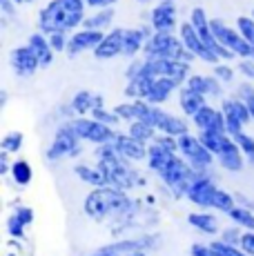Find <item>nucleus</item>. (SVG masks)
<instances>
[{
  "label": "nucleus",
  "instance_id": "nucleus-1",
  "mask_svg": "<svg viewBox=\"0 0 254 256\" xmlns=\"http://www.w3.org/2000/svg\"><path fill=\"white\" fill-rule=\"evenodd\" d=\"M145 198H132L127 192L116 190V187H94L90 194L82 198V214L94 223H105V220H114L125 214H140L148 208Z\"/></svg>",
  "mask_w": 254,
  "mask_h": 256
},
{
  "label": "nucleus",
  "instance_id": "nucleus-2",
  "mask_svg": "<svg viewBox=\"0 0 254 256\" xmlns=\"http://www.w3.org/2000/svg\"><path fill=\"white\" fill-rule=\"evenodd\" d=\"M82 154V140L72 120H62L54 130V138L45 150L47 163H60L65 158H78Z\"/></svg>",
  "mask_w": 254,
  "mask_h": 256
},
{
  "label": "nucleus",
  "instance_id": "nucleus-3",
  "mask_svg": "<svg viewBox=\"0 0 254 256\" xmlns=\"http://www.w3.org/2000/svg\"><path fill=\"white\" fill-rule=\"evenodd\" d=\"M178 154L188 160L194 170L198 172L201 176L212 174V165L216 160V156L203 145V140L198 138V134H183L178 138Z\"/></svg>",
  "mask_w": 254,
  "mask_h": 256
},
{
  "label": "nucleus",
  "instance_id": "nucleus-4",
  "mask_svg": "<svg viewBox=\"0 0 254 256\" xmlns=\"http://www.w3.org/2000/svg\"><path fill=\"white\" fill-rule=\"evenodd\" d=\"M74 127L80 136L82 142H90V145H102V142H114L116 136H118V130L116 127H110L105 122L96 120L92 116H76Z\"/></svg>",
  "mask_w": 254,
  "mask_h": 256
},
{
  "label": "nucleus",
  "instance_id": "nucleus-5",
  "mask_svg": "<svg viewBox=\"0 0 254 256\" xmlns=\"http://www.w3.org/2000/svg\"><path fill=\"white\" fill-rule=\"evenodd\" d=\"M212 32H214V36L218 38L221 45H226L230 52L236 54V58H250L254 54V45H250V42L241 36V32H238L236 27H230L221 18H212Z\"/></svg>",
  "mask_w": 254,
  "mask_h": 256
},
{
  "label": "nucleus",
  "instance_id": "nucleus-6",
  "mask_svg": "<svg viewBox=\"0 0 254 256\" xmlns=\"http://www.w3.org/2000/svg\"><path fill=\"white\" fill-rule=\"evenodd\" d=\"M178 36H180V40L185 42V47L192 49V52L196 54L198 60H203L205 65H216V62H221V58L216 56V52H214V49L210 47L201 36H198V32L194 29V24L190 20L188 22H180Z\"/></svg>",
  "mask_w": 254,
  "mask_h": 256
},
{
  "label": "nucleus",
  "instance_id": "nucleus-7",
  "mask_svg": "<svg viewBox=\"0 0 254 256\" xmlns=\"http://www.w3.org/2000/svg\"><path fill=\"white\" fill-rule=\"evenodd\" d=\"M9 67H12V72L20 78H29L38 70H42L40 60H38V56L34 54V49L29 45H18L9 52Z\"/></svg>",
  "mask_w": 254,
  "mask_h": 256
},
{
  "label": "nucleus",
  "instance_id": "nucleus-8",
  "mask_svg": "<svg viewBox=\"0 0 254 256\" xmlns=\"http://www.w3.org/2000/svg\"><path fill=\"white\" fill-rule=\"evenodd\" d=\"M105 32H98V29H76V32L70 34V42H67V52L65 56L67 58H76L85 52H94L98 47V42L102 40Z\"/></svg>",
  "mask_w": 254,
  "mask_h": 256
},
{
  "label": "nucleus",
  "instance_id": "nucleus-9",
  "mask_svg": "<svg viewBox=\"0 0 254 256\" xmlns=\"http://www.w3.org/2000/svg\"><path fill=\"white\" fill-rule=\"evenodd\" d=\"M150 22H152L154 32H168L176 34L178 24V7L176 2H156L154 9L150 12Z\"/></svg>",
  "mask_w": 254,
  "mask_h": 256
},
{
  "label": "nucleus",
  "instance_id": "nucleus-10",
  "mask_svg": "<svg viewBox=\"0 0 254 256\" xmlns=\"http://www.w3.org/2000/svg\"><path fill=\"white\" fill-rule=\"evenodd\" d=\"M216 163L221 165V170L230 172V174H238V172H243V167H246V154L241 152V147H238L236 138H232V136H226V140H223V147L221 152L216 154Z\"/></svg>",
  "mask_w": 254,
  "mask_h": 256
},
{
  "label": "nucleus",
  "instance_id": "nucleus-11",
  "mask_svg": "<svg viewBox=\"0 0 254 256\" xmlns=\"http://www.w3.org/2000/svg\"><path fill=\"white\" fill-rule=\"evenodd\" d=\"M216 190H218V185H216V180L212 178V174L198 176V178L190 185L185 198H188L196 210H210V205H212V196H214Z\"/></svg>",
  "mask_w": 254,
  "mask_h": 256
},
{
  "label": "nucleus",
  "instance_id": "nucleus-12",
  "mask_svg": "<svg viewBox=\"0 0 254 256\" xmlns=\"http://www.w3.org/2000/svg\"><path fill=\"white\" fill-rule=\"evenodd\" d=\"M123 42H125V27H112L110 32H105L98 47L94 49L96 60H112L116 56H123Z\"/></svg>",
  "mask_w": 254,
  "mask_h": 256
},
{
  "label": "nucleus",
  "instance_id": "nucleus-13",
  "mask_svg": "<svg viewBox=\"0 0 254 256\" xmlns=\"http://www.w3.org/2000/svg\"><path fill=\"white\" fill-rule=\"evenodd\" d=\"M154 127L160 134H170L180 138L183 134H190V120L185 116H176L172 112L163 110V107H156V118H154Z\"/></svg>",
  "mask_w": 254,
  "mask_h": 256
},
{
  "label": "nucleus",
  "instance_id": "nucleus-14",
  "mask_svg": "<svg viewBox=\"0 0 254 256\" xmlns=\"http://www.w3.org/2000/svg\"><path fill=\"white\" fill-rule=\"evenodd\" d=\"M192 125L198 132L203 130H214V132H228L226 130V114L221 107H212V105H203L192 118Z\"/></svg>",
  "mask_w": 254,
  "mask_h": 256
},
{
  "label": "nucleus",
  "instance_id": "nucleus-15",
  "mask_svg": "<svg viewBox=\"0 0 254 256\" xmlns=\"http://www.w3.org/2000/svg\"><path fill=\"white\" fill-rule=\"evenodd\" d=\"M150 156H148V160H145V165H148V170L152 172L154 176H163L165 172L170 170V165L174 163V158L178 156V152H174V150H168V147H163V145H158V142H150Z\"/></svg>",
  "mask_w": 254,
  "mask_h": 256
},
{
  "label": "nucleus",
  "instance_id": "nucleus-16",
  "mask_svg": "<svg viewBox=\"0 0 254 256\" xmlns=\"http://www.w3.org/2000/svg\"><path fill=\"white\" fill-rule=\"evenodd\" d=\"M114 145H116V150H118L127 160H132V163H145V160H148V156H150V150H148L150 145L136 140L134 136H130L127 132H118Z\"/></svg>",
  "mask_w": 254,
  "mask_h": 256
},
{
  "label": "nucleus",
  "instance_id": "nucleus-17",
  "mask_svg": "<svg viewBox=\"0 0 254 256\" xmlns=\"http://www.w3.org/2000/svg\"><path fill=\"white\" fill-rule=\"evenodd\" d=\"M188 223L192 230L201 232L205 236H216L221 234V228H218V216L212 214V210H196L188 214Z\"/></svg>",
  "mask_w": 254,
  "mask_h": 256
},
{
  "label": "nucleus",
  "instance_id": "nucleus-18",
  "mask_svg": "<svg viewBox=\"0 0 254 256\" xmlns=\"http://www.w3.org/2000/svg\"><path fill=\"white\" fill-rule=\"evenodd\" d=\"M27 45L34 49V54L38 56V60H40V67L42 70H47V67L54 65V58H56V52L52 49L50 45V36L47 34H42L40 29H36V32L32 34V36L27 38Z\"/></svg>",
  "mask_w": 254,
  "mask_h": 256
},
{
  "label": "nucleus",
  "instance_id": "nucleus-19",
  "mask_svg": "<svg viewBox=\"0 0 254 256\" xmlns=\"http://www.w3.org/2000/svg\"><path fill=\"white\" fill-rule=\"evenodd\" d=\"M60 16H62V2L60 0H50V2L38 12V29H40L42 34H47V36L58 32Z\"/></svg>",
  "mask_w": 254,
  "mask_h": 256
},
{
  "label": "nucleus",
  "instance_id": "nucleus-20",
  "mask_svg": "<svg viewBox=\"0 0 254 256\" xmlns=\"http://www.w3.org/2000/svg\"><path fill=\"white\" fill-rule=\"evenodd\" d=\"M178 90H180V87L176 85V80H172L170 76H158V78H154L148 100L152 102V105H160V107H163L165 102L170 100V96H172L174 92H178Z\"/></svg>",
  "mask_w": 254,
  "mask_h": 256
},
{
  "label": "nucleus",
  "instance_id": "nucleus-21",
  "mask_svg": "<svg viewBox=\"0 0 254 256\" xmlns=\"http://www.w3.org/2000/svg\"><path fill=\"white\" fill-rule=\"evenodd\" d=\"M74 174L80 183H85L90 187H107V174L98 163L96 165L78 163V165H74Z\"/></svg>",
  "mask_w": 254,
  "mask_h": 256
},
{
  "label": "nucleus",
  "instance_id": "nucleus-22",
  "mask_svg": "<svg viewBox=\"0 0 254 256\" xmlns=\"http://www.w3.org/2000/svg\"><path fill=\"white\" fill-rule=\"evenodd\" d=\"M114 18H116V9L114 7H105V9H94L92 14H87L85 20L80 27L85 29H98V32H110L114 27Z\"/></svg>",
  "mask_w": 254,
  "mask_h": 256
},
{
  "label": "nucleus",
  "instance_id": "nucleus-23",
  "mask_svg": "<svg viewBox=\"0 0 254 256\" xmlns=\"http://www.w3.org/2000/svg\"><path fill=\"white\" fill-rule=\"evenodd\" d=\"M203 105H208V96L190 90V87H185V85L178 90V107H180V112H183L185 116L192 118Z\"/></svg>",
  "mask_w": 254,
  "mask_h": 256
},
{
  "label": "nucleus",
  "instance_id": "nucleus-24",
  "mask_svg": "<svg viewBox=\"0 0 254 256\" xmlns=\"http://www.w3.org/2000/svg\"><path fill=\"white\" fill-rule=\"evenodd\" d=\"M152 82H154V76H150V74H140V76L132 78V80H127L125 85V98L127 100H138V98H145L148 100L150 96V90H152Z\"/></svg>",
  "mask_w": 254,
  "mask_h": 256
},
{
  "label": "nucleus",
  "instance_id": "nucleus-25",
  "mask_svg": "<svg viewBox=\"0 0 254 256\" xmlns=\"http://www.w3.org/2000/svg\"><path fill=\"white\" fill-rule=\"evenodd\" d=\"M218 107L223 110V114H226V116L238 118L243 125H250V122H252L250 110H248V105L236 96V94H234V96H223L221 98V105H218Z\"/></svg>",
  "mask_w": 254,
  "mask_h": 256
},
{
  "label": "nucleus",
  "instance_id": "nucleus-26",
  "mask_svg": "<svg viewBox=\"0 0 254 256\" xmlns=\"http://www.w3.org/2000/svg\"><path fill=\"white\" fill-rule=\"evenodd\" d=\"M148 42L143 29L140 27H127L125 29V42H123V56L125 58H136L138 54H143V47Z\"/></svg>",
  "mask_w": 254,
  "mask_h": 256
},
{
  "label": "nucleus",
  "instance_id": "nucleus-27",
  "mask_svg": "<svg viewBox=\"0 0 254 256\" xmlns=\"http://www.w3.org/2000/svg\"><path fill=\"white\" fill-rule=\"evenodd\" d=\"M9 176H12L14 185H16L18 190H22V187L32 185V180H34V167L25 158H16V160H14V165H12V174H9Z\"/></svg>",
  "mask_w": 254,
  "mask_h": 256
},
{
  "label": "nucleus",
  "instance_id": "nucleus-28",
  "mask_svg": "<svg viewBox=\"0 0 254 256\" xmlns=\"http://www.w3.org/2000/svg\"><path fill=\"white\" fill-rule=\"evenodd\" d=\"M127 134L134 136L136 140L145 142V145H150V142L156 138L158 130H156L154 125H150V122H145V120H132V122H127Z\"/></svg>",
  "mask_w": 254,
  "mask_h": 256
},
{
  "label": "nucleus",
  "instance_id": "nucleus-29",
  "mask_svg": "<svg viewBox=\"0 0 254 256\" xmlns=\"http://www.w3.org/2000/svg\"><path fill=\"white\" fill-rule=\"evenodd\" d=\"M94 94H96V92L80 90V92H76L74 96L70 98V102H72V107H74L76 116H87V114H92V110H94Z\"/></svg>",
  "mask_w": 254,
  "mask_h": 256
},
{
  "label": "nucleus",
  "instance_id": "nucleus-30",
  "mask_svg": "<svg viewBox=\"0 0 254 256\" xmlns=\"http://www.w3.org/2000/svg\"><path fill=\"white\" fill-rule=\"evenodd\" d=\"M226 216L230 218V223L238 225V228H243V230H254V210H250V208L236 205V208H232Z\"/></svg>",
  "mask_w": 254,
  "mask_h": 256
},
{
  "label": "nucleus",
  "instance_id": "nucleus-31",
  "mask_svg": "<svg viewBox=\"0 0 254 256\" xmlns=\"http://www.w3.org/2000/svg\"><path fill=\"white\" fill-rule=\"evenodd\" d=\"M22 145H25V134L22 132H9L0 140V150L9 152V154H18L22 150Z\"/></svg>",
  "mask_w": 254,
  "mask_h": 256
},
{
  "label": "nucleus",
  "instance_id": "nucleus-32",
  "mask_svg": "<svg viewBox=\"0 0 254 256\" xmlns=\"http://www.w3.org/2000/svg\"><path fill=\"white\" fill-rule=\"evenodd\" d=\"M212 74L223 82V85H232V82L236 80L238 72H236V67H232L228 60H221V62H216V65H212Z\"/></svg>",
  "mask_w": 254,
  "mask_h": 256
},
{
  "label": "nucleus",
  "instance_id": "nucleus-33",
  "mask_svg": "<svg viewBox=\"0 0 254 256\" xmlns=\"http://www.w3.org/2000/svg\"><path fill=\"white\" fill-rule=\"evenodd\" d=\"M234 94H236V96L248 105L250 116H252V122H254V82L252 80H241L236 85V90H234Z\"/></svg>",
  "mask_w": 254,
  "mask_h": 256
},
{
  "label": "nucleus",
  "instance_id": "nucleus-34",
  "mask_svg": "<svg viewBox=\"0 0 254 256\" xmlns=\"http://www.w3.org/2000/svg\"><path fill=\"white\" fill-rule=\"evenodd\" d=\"M185 87H190V90L203 94V96H208L210 92V74H190L188 82H185Z\"/></svg>",
  "mask_w": 254,
  "mask_h": 256
},
{
  "label": "nucleus",
  "instance_id": "nucleus-35",
  "mask_svg": "<svg viewBox=\"0 0 254 256\" xmlns=\"http://www.w3.org/2000/svg\"><path fill=\"white\" fill-rule=\"evenodd\" d=\"M90 116L96 118V120H100V122H105V125H110V127H118L120 122H123L114 110H107V107H96V110H92Z\"/></svg>",
  "mask_w": 254,
  "mask_h": 256
},
{
  "label": "nucleus",
  "instance_id": "nucleus-36",
  "mask_svg": "<svg viewBox=\"0 0 254 256\" xmlns=\"http://www.w3.org/2000/svg\"><path fill=\"white\" fill-rule=\"evenodd\" d=\"M7 234L12 236V238H16V240H25L27 238V225L22 223L16 214H12L7 218Z\"/></svg>",
  "mask_w": 254,
  "mask_h": 256
},
{
  "label": "nucleus",
  "instance_id": "nucleus-37",
  "mask_svg": "<svg viewBox=\"0 0 254 256\" xmlns=\"http://www.w3.org/2000/svg\"><path fill=\"white\" fill-rule=\"evenodd\" d=\"M234 27L241 32V36L246 38L250 45H254V18H252V14L250 16H238L236 22H234Z\"/></svg>",
  "mask_w": 254,
  "mask_h": 256
},
{
  "label": "nucleus",
  "instance_id": "nucleus-38",
  "mask_svg": "<svg viewBox=\"0 0 254 256\" xmlns=\"http://www.w3.org/2000/svg\"><path fill=\"white\" fill-rule=\"evenodd\" d=\"M238 142V147H241V152L246 154V160L250 165H254V136L248 134V132H241L238 136H234Z\"/></svg>",
  "mask_w": 254,
  "mask_h": 256
},
{
  "label": "nucleus",
  "instance_id": "nucleus-39",
  "mask_svg": "<svg viewBox=\"0 0 254 256\" xmlns=\"http://www.w3.org/2000/svg\"><path fill=\"white\" fill-rule=\"evenodd\" d=\"M138 238H140V250H145V252H156L163 245V236L158 232H143L138 234Z\"/></svg>",
  "mask_w": 254,
  "mask_h": 256
},
{
  "label": "nucleus",
  "instance_id": "nucleus-40",
  "mask_svg": "<svg viewBox=\"0 0 254 256\" xmlns=\"http://www.w3.org/2000/svg\"><path fill=\"white\" fill-rule=\"evenodd\" d=\"M112 110L118 114V118L123 122H132V120H136V105H134V100H125V102H118V105H114Z\"/></svg>",
  "mask_w": 254,
  "mask_h": 256
},
{
  "label": "nucleus",
  "instance_id": "nucleus-41",
  "mask_svg": "<svg viewBox=\"0 0 254 256\" xmlns=\"http://www.w3.org/2000/svg\"><path fill=\"white\" fill-rule=\"evenodd\" d=\"M212 248L216 250L221 256H250V254L243 252L238 245H230V243H226V240H221V238L212 240Z\"/></svg>",
  "mask_w": 254,
  "mask_h": 256
},
{
  "label": "nucleus",
  "instance_id": "nucleus-42",
  "mask_svg": "<svg viewBox=\"0 0 254 256\" xmlns=\"http://www.w3.org/2000/svg\"><path fill=\"white\" fill-rule=\"evenodd\" d=\"M241 236H243V228H238V225L230 223L226 230H221L218 238L226 240V243H230V245H238V243H241Z\"/></svg>",
  "mask_w": 254,
  "mask_h": 256
},
{
  "label": "nucleus",
  "instance_id": "nucleus-43",
  "mask_svg": "<svg viewBox=\"0 0 254 256\" xmlns=\"http://www.w3.org/2000/svg\"><path fill=\"white\" fill-rule=\"evenodd\" d=\"M67 42H70V34L67 32H54L50 34V45L56 54H65L67 52Z\"/></svg>",
  "mask_w": 254,
  "mask_h": 256
},
{
  "label": "nucleus",
  "instance_id": "nucleus-44",
  "mask_svg": "<svg viewBox=\"0 0 254 256\" xmlns=\"http://www.w3.org/2000/svg\"><path fill=\"white\" fill-rule=\"evenodd\" d=\"M145 72V56L143 58H132L130 60V65L125 67V80H132V78H136V76H140V74Z\"/></svg>",
  "mask_w": 254,
  "mask_h": 256
},
{
  "label": "nucleus",
  "instance_id": "nucleus-45",
  "mask_svg": "<svg viewBox=\"0 0 254 256\" xmlns=\"http://www.w3.org/2000/svg\"><path fill=\"white\" fill-rule=\"evenodd\" d=\"M190 256H221L212 248V243H192L190 245Z\"/></svg>",
  "mask_w": 254,
  "mask_h": 256
},
{
  "label": "nucleus",
  "instance_id": "nucleus-46",
  "mask_svg": "<svg viewBox=\"0 0 254 256\" xmlns=\"http://www.w3.org/2000/svg\"><path fill=\"white\" fill-rule=\"evenodd\" d=\"M236 72L241 74L246 80H252L254 82V60H252V58H238Z\"/></svg>",
  "mask_w": 254,
  "mask_h": 256
},
{
  "label": "nucleus",
  "instance_id": "nucleus-47",
  "mask_svg": "<svg viewBox=\"0 0 254 256\" xmlns=\"http://www.w3.org/2000/svg\"><path fill=\"white\" fill-rule=\"evenodd\" d=\"M14 214H16L27 228L34 223V218H36V214H34V210L29 208V205H16V208H14Z\"/></svg>",
  "mask_w": 254,
  "mask_h": 256
},
{
  "label": "nucleus",
  "instance_id": "nucleus-48",
  "mask_svg": "<svg viewBox=\"0 0 254 256\" xmlns=\"http://www.w3.org/2000/svg\"><path fill=\"white\" fill-rule=\"evenodd\" d=\"M238 248H241L246 254L254 256V230H243V236H241Z\"/></svg>",
  "mask_w": 254,
  "mask_h": 256
},
{
  "label": "nucleus",
  "instance_id": "nucleus-49",
  "mask_svg": "<svg viewBox=\"0 0 254 256\" xmlns=\"http://www.w3.org/2000/svg\"><path fill=\"white\" fill-rule=\"evenodd\" d=\"M226 130H228V134L232 136H238L241 132H246V125H243L238 118H234V116H226Z\"/></svg>",
  "mask_w": 254,
  "mask_h": 256
},
{
  "label": "nucleus",
  "instance_id": "nucleus-50",
  "mask_svg": "<svg viewBox=\"0 0 254 256\" xmlns=\"http://www.w3.org/2000/svg\"><path fill=\"white\" fill-rule=\"evenodd\" d=\"M0 14L7 18H16L18 16V4L16 0H0Z\"/></svg>",
  "mask_w": 254,
  "mask_h": 256
},
{
  "label": "nucleus",
  "instance_id": "nucleus-51",
  "mask_svg": "<svg viewBox=\"0 0 254 256\" xmlns=\"http://www.w3.org/2000/svg\"><path fill=\"white\" fill-rule=\"evenodd\" d=\"M9 156H12V154H9V152H0V174H2V176H9V174H12V160H9Z\"/></svg>",
  "mask_w": 254,
  "mask_h": 256
},
{
  "label": "nucleus",
  "instance_id": "nucleus-52",
  "mask_svg": "<svg viewBox=\"0 0 254 256\" xmlns=\"http://www.w3.org/2000/svg\"><path fill=\"white\" fill-rule=\"evenodd\" d=\"M87 9H105V7H114L118 0H85Z\"/></svg>",
  "mask_w": 254,
  "mask_h": 256
},
{
  "label": "nucleus",
  "instance_id": "nucleus-53",
  "mask_svg": "<svg viewBox=\"0 0 254 256\" xmlns=\"http://www.w3.org/2000/svg\"><path fill=\"white\" fill-rule=\"evenodd\" d=\"M234 196H236V205H243V208L254 210V198H248L246 194H234Z\"/></svg>",
  "mask_w": 254,
  "mask_h": 256
},
{
  "label": "nucleus",
  "instance_id": "nucleus-54",
  "mask_svg": "<svg viewBox=\"0 0 254 256\" xmlns=\"http://www.w3.org/2000/svg\"><path fill=\"white\" fill-rule=\"evenodd\" d=\"M96 107H105V96L98 94V92L94 94V110H96Z\"/></svg>",
  "mask_w": 254,
  "mask_h": 256
},
{
  "label": "nucleus",
  "instance_id": "nucleus-55",
  "mask_svg": "<svg viewBox=\"0 0 254 256\" xmlns=\"http://www.w3.org/2000/svg\"><path fill=\"white\" fill-rule=\"evenodd\" d=\"M85 256H114V254H112V252H107V250H105V248H102V245H100V248L96 250V252H92V254H85Z\"/></svg>",
  "mask_w": 254,
  "mask_h": 256
},
{
  "label": "nucleus",
  "instance_id": "nucleus-56",
  "mask_svg": "<svg viewBox=\"0 0 254 256\" xmlns=\"http://www.w3.org/2000/svg\"><path fill=\"white\" fill-rule=\"evenodd\" d=\"M7 100H9V94L7 92H0V107H4V105H7Z\"/></svg>",
  "mask_w": 254,
  "mask_h": 256
},
{
  "label": "nucleus",
  "instance_id": "nucleus-57",
  "mask_svg": "<svg viewBox=\"0 0 254 256\" xmlns=\"http://www.w3.org/2000/svg\"><path fill=\"white\" fill-rule=\"evenodd\" d=\"M150 252H145V250H134V252H127L123 256H148Z\"/></svg>",
  "mask_w": 254,
  "mask_h": 256
},
{
  "label": "nucleus",
  "instance_id": "nucleus-58",
  "mask_svg": "<svg viewBox=\"0 0 254 256\" xmlns=\"http://www.w3.org/2000/svg\"><path fill=\"white\" fill-rule=\"evenodd\" d=\"M32 2H34V0H16L18 7H25V4H32Z\"/></svg>",
  "mask_w": 254,
  "mask_h": 256
},
{
  "label": "nucleus",
  "instance_id": "nucleus-59",
  "mask_svg": "<svg viewBox=\"0 0 254 256\" xmlns=\"http://www.w3.org/2000/svg\"><path fill=\"white\" fill-rule=\"evenodd\" d=\"M138 4H148V2H152V0H136Z\"/></svg>",
  "mask_w": 254,
  "mask_h": 256
},
{
  "label": "nucleus",
  "instance_id": "nucleus-60",
  "mask_svg": "<svg viewBox=\"0 0 254 256\" xmlns=\"http://www.w3.org/2000/svg\"><path fill=\"white\" fill-rule=\"evenodd\" d=\"M160 2H176V0H160Z\"/></svg>",
  "mask_w": 254,
  "mask_h": 256
},
{
  "label": "nucleus",
  "instance_id": "nucleus-61",
  "mask_svg": "<svg viewBox=\"0 0 254 256\" xmlns=\"http://www.w3.org/2000/svg\"><path fill=\"white\" fill-rule=\"evenodd\" d=\"M250 58H252V60H254V54H252V56H250Z\"/></svg>",
  "mask_w": 254,
  "mask_h": 256
},
{
  "label": "nucleus",
  "instance_id": "nucleus-62",
  "mask_svg": "<svg viewBox=\"0 0 254 256\" xmlns=\"http://www.w3.org/2000/svg\"><path fill=\"white\" fill-rule=\"evenodd\" d=\"M252 18H254V9H252Z\"/></svg>",
  "mask_w": 254,
  "mask_h": 256
}]
</instances>
